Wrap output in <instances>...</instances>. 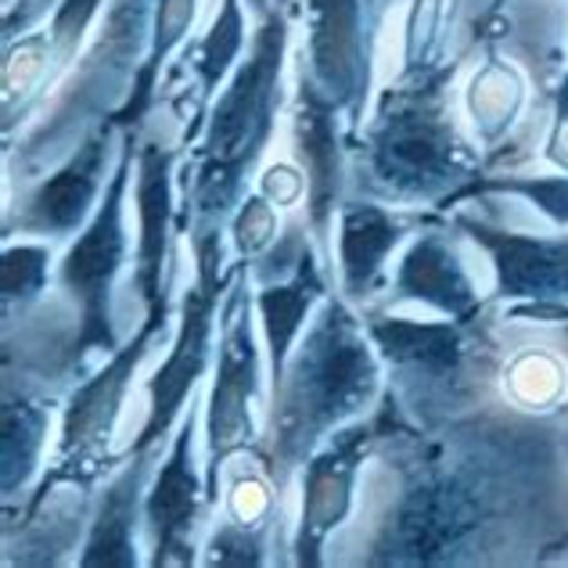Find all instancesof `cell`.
<instances>
[{"label": "cell", "instance_id": "cell-1", "mask_svg": "<svg viewBox=\"0 0 568 568\" xmlns=\"http://www.w3.org/2000/svg\"><path fill=\"white\" fill-rule=\"evenodd\" d=\"M558 432L544 422L468 425L450 443L417 454L414 483L375 544L371 565H468L515 561L521 518L540 507L536 486L555 468Z\"/></svg>", "mask_w": 568, "mask_h": 568}, {"label": "cell", "instance_id": "cell-2", "mask_svg": "<svg viewBox=\"0 0 568 568\" xmlns=\"http://www.w3.org/2000/svg\"><path fill=\"white\" fill-rule=\"evenodd\" d=\"M375 388L378 361L371 353L367 327L353 317L346 303L332 298L310 327L303 349L274 385L271 465H266L274 483H288V475L313 454V446L327 439V432L367 407Z\"/></svg>", "mask_w": 568, "mask_h": 568}, {"label": "cell", "instance_id": "cell-3", "mask_svg": "<svg viewBox=\"0 0 568 568\" xmlns=\"http://www.w3.org/2000/svg\"><path fill=\"white\" fill-rule=\"evenodd\" d=\"M460 62L403 72L388 87L375 126L367 130V173L378 191L403 202L454 205L483 162L460 138L454 115L446 112L443 87L454 80Z\"/></svg>", "mask_w": 568, "mask_h": 568}, {"label": "cell", "instance_id": "cell-4", "mask_svg": "<svg viewBox=\"0 0 568 568\" xmlns=\"http://www.w3.org/2000/svg\"><path fill=\"white\" fill-rule=\"evenodd\" d=\"M288 0L263 14V26L252 40V54L237 65L227 91H220L209 112L205 138L199 144L194 187L187 184V205L194 202L199 220H216L231 209L242 176L252 170L274 133L281 104V69L288 48Z\"/></svg>", "mask_w": 568, "mask_h": 568}, {"label": "cell", "instance_id": "cell-5", "mask_svg": "<svg viewBox=\"0 0 568 568\" xmlns=\"http://www.w3.org/2000/svg\"><path fill=\"white\" fill-rule=\"evenodd\" d=\"M123 155L112 173L104 199L87 220L83 234L69 245L62 260V288L80 310V332L72 342V364H83L94 349L115 353V327H112V284L126 256V234H123V194L133 166V130L123 138Z\"/></svg>", "mask_w": 568, "mask_h": 568}, {"label": "cell", "instance_id": "cell-6", "mask_svg": "<svg viewBox=\"0 0 568 568\" xmlns=\"http://www.w3.org/2000/svg\"><path fill=\"white\" fill-rule=\"evenodd\" d=\"M194 260H199V281L191 284L181 303V327H176L170 361L159 367V375L148 385L152 410H148V422L138 443L130 446V454H144L159 439H166L170 425L184 410L187 396L194 393V385H199L209 364V342H213L220 295L231 288L220 274V234L213 227H202L194 234Z\"/></svg>", "mask_w": 568, "mask_h": 568}, {"label": "cell", "instance_id": "cell-7", "mask_svg": "<svg viewBox=\"0 0 568 568\" xmlns=\"http://www.w3.org/2000/svg\"><path fill=\"white\" fill-rule=\"evenodd\" d=\"M223 342H220V361L213 378V396H209V417H205V436H209V471H205V493L209 504L220 500V468L223 460L234 457L237 450L252 446V414L248 403L260 393V349L252 338L248 321V298L245 284L234 281L227 288V303H223Z\"/></svg>", "mask_w": 568, "mask_h": 568}, {"label": "cell", "instance_id": "cell-8", "mask_svg": "<svg viewBox=\"0 0 568 568\" xmlns=\"http://www.w3.org/2000/svg\"><path fill=\"white\" fill-rule=\"evenodd\" d=\"M371 342L388 364L410 375H425L436 388H446L454 403L478 393L489 371V342L475 332V321H407V317H371Z\"/></svg>", "mask_w": 568, "mask_h": 568}, {"label": "cell", "instance_id": "cell-9", "mask_svg": "<svg viewBox=\"0 0 568 568\" xmlns=\"http://www.w3.org/2000/svg\"><path fill=\"white\" fill-rule=\"evenodd\" d=\"M310 8V48L303 51V77L313 94L338 112L361 115L371 83V40L361 0H306Z\"/></svg>", "mask_w": 568, "mask_h": 568}, {"label": "cell", "instance_id": "cell-10", "mask_svg": "<svg viewBox=\"0 0 568 568\" xmlns=\"http://www.w3.org/2000/svg\"><path fill=\"white\" fill-rule=\"evenodd\" d=\"M155 332L159 327L144 321L141 332L130 338V346L115 349L112 361L72 393L62 425V443H58V471L43 486H54L62 478L77 483V478H87V471L101 460V450L109 446L119 410H123V399L130 393V378L144 361V346L152 342Z\"/></svg>", "mask_w": 568, "mask_h": 568}, {"label": "cell", "instance_id": "cell-11", "mask_svg": "<svg viewBox=\"0 0 568 568\" xmlns=\"http://www.w3.org/2000/svg\"><path fill=\"white\" fill-rule=\"evenodd\" d=\"M375 439H382L378 422L353 425L346 432H335L324 450L310 457L303 475V515H298L295 532L298 565H321L324 540L346 521L353 507L356 471H361Z\"/></svg>", "mask_w": 568, "mask_h": 568}, {"label": "cell", "instance_id": "cell-12", "mask_svg": "<svg viewBox=\"0 0 568 568\" xmlns=\"http://www.w3.org/2000/svg\"><path fill=\"white\" fill-rule=\"evenodd\" d=\"M457 227L483 245L497 266V298L568 306V234L532 237L489 227L483 220L457 216Z\"/></svg>", "mask_w": 568, "mask_h": 568}, {"label": "cell", "instance_id": "cell-13", "mask_svg": "<svg viewBox=\"0 0 568 568\" xmlns=\"http://www.w3.org/2000/svg\"><path fill=\"white\" fill-rule=\"evenodd\" d=\"M191 443H194V410L184 414L181 432L173 436L166 465L155 475V486L144 500L155 568L194 561L191 536H194V526H199L202 504H209V493L205 486H199V471H194V460H191Z\"/></svg>", "mask_w": 568, "mask_h": 568}, {"label": "cell", "instance_id": "cell-14", "mask_svg": "<svg viewBox=\"0 0 568 568\" xmlns=\"http://www.w3.org/2000/svg\"><path fill=\"white\" fill-rule=\"evenodd\" d=\"M173 162L176 152L162 144H144L138 152V292L148 306V324L162 332L166 324V260L173 227Z\"/></svg>", "mask_w": 568, "mask_h": 568}, {"label": "cell", "instance_id": "cell-15", "mask_svg": "<svg viewBox=\"0 0 568 568\" xmlns=\"http://www.w3.org/2000/svg\"><path fill=\"white\" fill-rule=\"evenodd\" d=\"M104 159H109V123L91 141H83V148H77V155L33 191V199L26 205L22 227L40 234H72L77 227H83L101 191Z\"/></svg>", "mask_w": 568, "mask_h": 568}, {"label": "cell", "instance_id": "cell-16", "mask_svg": "<svg viewBox=\"0 0 568 568\" xmlns=\"http://www.w3.org/2000/svg\"><path fill=\"white\" fill-rule=\"evenodd\" d=\"M396 298H417V303L436 306L439 313L454 321H475L483 303L475 295V281L460 263L454 242L439 231L422 234L403 256L396 281Z\"/></svg>", "mask_w": 568, "mask_h": 568}, {"label": "cell", "instance_id": "cell-17", "mask_svg": "<svg viewBox=\"0 0 568 568\" xmlns=\"http://www.w3.org/2000/svg\"><path fill=\"white\" fill-rule=\"evenodd\" d=\"M338 109L317 98L306 83H298V112H295V152L306 166L310 194V227L317 237H327V223L335 213V199L342 187V148H338Z\"/></svg>", "mask_w": 568, "mask_h": 568}, {"label": "cell", "instance_id": "cell-18", "mask_svg": "<svg viewBox=\"0 0 568 568\" xmlns=\"http://www.w3.org/2000/svg\"><path fill=\"white\" fill-rule=\"evenodd\" d=\"M148 460L152 454H133L130 465L119 471L104 497L98 504V515L91 521V536L80 555V565L87 568H133L138 555H133V529H138V504L141 489L148 478Z\"/></svg>", "mask_w": 568, "mask_h": 568}, {"label": "cell", "instance_id": "cell-19", "mask_svg": "<svg viewBox=\"0 0 568 568\" xmlns=\"http://www.w3.org/2000/svg\"><path fill=\"white\" fill-rule=\"evenodd\" d=\"M403 237V223L393 213L371 202L342 205L338 220V266L342 284L353 298L371 292V284L382 274V263Z\"/></svg>", "mask_w": 568, "mask_h": 568}, {"label": "cell", "instance_id": "cell-20", "mask_svg": "<svg viewBox=\"0 0 568 568\" xmlns=\"http://www.w3.org/2000/svg\"><path fill=\"white\" fill-rule=\"evenodd\" d=\"M324 295V281L317 274V263H313L310 252L295 260V274L284 281V284H271L256 295V306H260V317L266 327V346H271V375L274 385L281 382L284 367H288V353H292V342L303 332V321L310 306L317 303Z\"/></svg>", "mask_w": 568, "mask_h": 568}, {"label": "cell", "instance_id": "cell-21", "mask_svg": "<svg viewBox=\"0 0 568 568\" xmlns=\"http://www.w3.org/2000/svg\"><path fill=\"white\" fill-rule=\"evenodd\" d=\"M194 22V0H155V26H152V43H148V54L141 69L133 72L130 94L123 101V109L112 112L109 126H123L133 130V123L148 112V104L155 98V87L162 77V65L173 54V48L187 37V29Z\"/></svg>", "mask_w": 568, "mask_h": 568}, {"label": "cell", "instance_id": "cell-22", "mask_svg": "<svg viewBox=\"0 0 568 568\" xmlns=\"http://www.w3.org/2000/svg\"><path fill=\"white\" fill-rule=\"evenodd\" d=\"M521 104H526V80L511 62H504L489 48L486 65L475 72L468 87V112L475 119L478 138L497 144L515 126Z\"/></svg>", "mask_w": 568, "mask_h": 568}, {"label": "cell", "instance_id": "cell-23", "mask_svg": "<svg viewBox=\"0 0 568 568\" xmlns=\"http://www.w3.org/2000/svg\"><path fill=\"white\" fill-rule=\"evenodd\" d=\"M43 432H48V410L26 399H4V493L29 483L37 471V460L43 450Z\"/></svg>", "mask_w": 568, "mask_h": 568}, {"label": "cell", "instance_id": "cell-24", "mask_svg": "<svg viewBox=\"0 0 568 568\" xmlns=\"http://www.w3.org/2000/svg\"><path fill=\"white\" fill-rule=\"evenodd\" d=\"M245 48V19H242V0H223L220 4V14L213 29L205 33V40L199 43V51L194 58H187L194 77H199V87H202V101H209L216 94L220 80L227 77L234 58L242 54Z\"/></svg>", "mask_w": 568, "mask_h": 568}, {"label": "cell", "instance_id": "cell-25", "mask_svg": "<svg viewBox=\"0 0 568 568\" xmlns=\"http://www.w3.org/2000/svg\"><path fill=\"white\" fill-rule=\"evenodd\" d=\"M489 191L518 194V199L532 202L540 213H547L555 223L568 227V176H507V173L486 176V173H478L475 181L460 191V199H471V194H489Z\"/></svg>", "mask_w": 568, "mask_h": 568}, {"label": "cell", "instance_id": "cell-26", "mask_svg": "<svg viewBox=\"0 0 568 568\" xmlns=\"http://www.w3.org/2000/svg\"><path fill=\"white\" fill-rule=\"evenodd\" d=\"M48 245H11L4 248V263H0V288H4V306H11L14 298L26 303L43 288L48 277Z\"/></svg>", "mask_w": 568, "mask_h": 568}, {"label": "cell", "instance_id": "cell-27", "mask_svg": "<svg viewBox=\"0 0 568 568\" xmlns=\"http://www.w3.org/2000/svg\"><path fill=\"white\" fill-rule=\"evenodd\" d=\"M98 8H101V0H58V11H54L51 29H48L51 58L58 65L72 62V54H77L87 26L94 22Z\"/></svg>", "mask_w": 568, "mask_h": 568}, {"label": "cell", "instance_id": "cell-28", "mask_svg": "<svg viewBox=\"0 0 568 568\" xmlns=\"http://www.w3.org/2000/svg\"><path fill=\"white\" fill-rule=\"evenodd\" d=\"M277 234V216H274V202L263 199V194H248L242 213L234 216V245L242 256H260V252L274 242Z\"/></svg>", "mask_w": 568, "mask_h": 568}, {"label": "cell", "instance_id": "cell-29", "mask_svg": "<svg viewBox=\"0 0 568 568\" xmlns=\"http://www.w3.org/2000/svg\"><path fill=\"white\" fill-rule=\"evenodd\" d=\"M205 565H227V568H245V565H263V540L256 529H248L245 521L223 526L213 544H209Z\"/></svg>", "mask_w": 568, "mask_h": 568}, {"label": "cell", "instance_id": "cell-30", "mask_svg": "<svg viewBox=\"0 0 568 568\" xmlns=\"http://www.w3.org/2000/svg\"><path fill=\"white\" fill-rule=\"evenodd\" d=\"M260 194H263V199H271L274 205L288 209L306 194V176L298 173L295 166H284V162H277V166H271L260 176Z\"/></svg>", "mask_w": 568, "mask_h": 568}, {"label": "cell", "instance_id": "cell-31", "mask_svg": "<svg viewBox=\"0 0 568 568\" xmlns=\"http://www.w3.org/2000/svg\"><path fill=\"white\" fill-rule=\"evenodd\" d=\"M511 317H529V321H568V306L561 303H529L518 306Z\"/></svg>", "mask_w": 568, "mask_h": 568}, {"label": "cell", "instance_id": "cell-32", "mask_svg": "<svg viewBox=\"0 0 568 568\" xmlns=\"http://www.w3.org/2000/svg\"><path fill=\"white\" fill-rule=\"evenodd\" d=\"M361 4H364V11H367V22H371V29H378L382 14L388 11V4H393V0H361Z\"/></svg>", "mask_w": 568, "mask_h": 568}, {"label": "cell", "instance_id": "cell-33", "mask_svg": "<svg viewBox=\"0 0 568 568\" xmlns=\"http://www.w3.org/2000/svg\"><path fill=\"white\" fill-rule=\"evenodd\" d=\"M504 4H507V0H493V4H489V8H486L483 14H493V11H500Z\"/></svg>", "mask_w": 568, "mask_h": 568}]
</instances>
